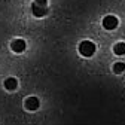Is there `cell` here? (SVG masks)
<instances>
[{
  "mask_svg": "<svg viewBox=\"0 0 125 125\" xmlns=\"http://www.w3.org/2000/svg\"><path fill=\"white\" fill-rule=\"evenodd\" d=\"M95 49H97L95 43L91 42V40H83V42H81V45H79V52H81L83 57H92L94 54H95Z\"/></svg>",
  "mask_w": 125,
  "mask_h": 125,
  "instance_id": "1",
  "label": "cell"
},
{
  "mask_svg": "<svg viewBox=\"0 0 125 125\" xmlns=\"http://www.w3.org/2000/svg\"><path fill=\"white\" fill-rule=\"evenodd\" d=\"M119 24V20L115 17V15H107V17L103 18V27L106 30H115Z\"/></svg>",
  "mask_w": 125,
  "mask_h": 125,
  "instance_id": "2",
  "label": "cell"
},
{
  "mask_svg": "<svg viewBox=\"0 0 125 125\" xmlns=\"http://www.w3.org/2000/svg\"><path fill=\"white\" fill-rule=\"evenodd\" d=\"M25 48H27V43H25L24 39H15V40H12V43H10V49H12L13 52H17V54L24 52Z\"/></svg>",
  "mask_w": 125,
  "mask_h": 125,
  "instance_id": "3",
  "label": "cell"
},
{
  "mask_svg": "<svg viewBox=\"0 0 125 125\" xmlns=\"http://www.w3.org/2000/svg\"><path fill=\"white\" fill-rule=\"evenodd\" d=\"M31 12H33L34 17L40 18V17H45V15L48 13V8H46L45 5H39V3L33 2V5H31Z\"/></svg>",
  "mask_w": 125,
  "mask_h": 125,
  "instance_id": "4",
  "label": "cell"
},
{
  "mask_svg": "<svg viewBox=\"0 0 125 125\" xmlns=\"http://www.w3.org/2000/svg\"><path fill=\"white\" fill-rule=\"evenodd\" d=\"M24 106H25L27 110L33 112V110H37V109H39L40 103H39V98H36V97H28V98H25Z\"/></svg>",
  "mask_w": 125,
  "mask_h": 125,
  "instance_id": "5",
  "label": "cell"
},
{
  "mask_svg": "<svg viewBox=\"0 0 125 125\" xmlns=\"http://www.w3.org/2000/svg\"><path fill=\"white\" fill-rule=\"evenodd\" d=\"M5 88L8 91H13L18 88V81L15 79V77H8V79L5 81Z\"/></svg>",
  "mask_w": 125,
  "mask_h": 125,
  "instance_id": "6",
  "label": "cell"
},
{
  "mask_svg": "<svg viewBox=\"0 0 125 125\" xmlns=\"http://www.w3.org/2000/svg\"><path fill=\"white\" fill-rule=\"evenodd\" d=\"M113 52H115L116 55H124V54H125V43H124V42L116 43V45L113 46Z\"/></svg>",
  "mask_w": 125,
  "mask_h": 125,
  "instance_id": "7",
  "label": "cell"
},
{
  "mask_svg": "<svg viewBox=\"0 0 125 125\" xmlns=\"http://www.w3.org/2000/svg\"><path fill=\"white\" fill-rule=\"evenodd\" d=\"M125 70V64L124 62H115V66H113V72L115 73H122Z\"/></svg>",
  "mask_w": 125,
  "mask_h": 125,
  "instance_id": "8",
  "label": "cell"
},
{
  "mask_svg": "<svg viewBox=\"0 0 125 125\" xmlns=\"http://www.w3.org/2000/svg\"><path fill=\"white\" fill-rule=\"evenodd\" d=\"M34 3H39V5H45V6H48V0H34Z\"/></svg>",
  "mask_w": 125,
  "mask_h": 125,
  "instance_id": "9",
  "label": "cell"
}]
</instances>
